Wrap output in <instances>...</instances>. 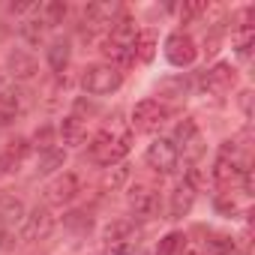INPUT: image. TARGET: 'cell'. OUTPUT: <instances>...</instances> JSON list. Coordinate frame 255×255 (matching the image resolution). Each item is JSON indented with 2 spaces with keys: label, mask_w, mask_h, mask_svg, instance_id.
Here are the masks:
<instances>
[{
  "label": "cell",
  "mask_w": 255,
  "mask_h": 255,
  "mask_svg": "<svg viewBox=\"0 0 255 255\" xmlns=\"http://www.w3.org/2000/svg\"><path fill=\"white\" fill-rule=\"evenodd\" d=\"M129 150H132V132L129 129L117 132V129H108V126H105V129H99L90 138V144H87V156L96 165H102V168L120 165L126 156H129Z\"/></svg>",
  "instance_id": "6da1fadb"
},
{
  "label": "cell",
  "mask_w": 255,
  "mask_h": 255,
  "mask_svg": "<svg viewBox=\"0 0 255 255\" xmlns=\"http://www.w3.org/2000/svg\"><path fill=\"white\" fill-rule=\"evenodd\" d=\"M120 84H123V72L114 69L111 63H90V66H84V72H81V87H84V93H87V96H96V99L117 93Z\"/></svg>",
  "instance_id": "7a4b0ae2"
},
{
  "label": "cell",
  "mask_w": 255,
  "mask_h": 255,
  "mask_svg": "<svg viewBox=\"0 0 255 255\" xmlns=\"http://www.w3.org/2000/svg\"><path fill=\"white\" fill-rule=\"evenodd\" d=\"M168 120H171V108H168L165 102H159V99H141V102H135L129 123H132L135 132L156 135Z\"/></svg>",
  "instance_id": "3957f363"
},
{
  "label": "cell",
  "mask_w": 255,
  "mask_h": 255,
  "mask_svg": "<svg viewBox=\"0 0 255 255\" xmlns=\"http://www.w3.org/2000/svg\"><path fill=\"white\" fill-rule=\"evenodd\" d=\"M126 204H129V210L138 216V219H153L162 207V198H159V189L153 183H132L129 189H126Z\"/></svg>",
  "instance_id": "277c9868"
},
{
  "label": "cell",
  "mask_w": 255,
  "mask_h": 255,
  "mask_svg": "<svg viewBox=\"0 0 255 255\" xmlns=\"http://www.w3.org/2000/svg\"><path fill=\"white\" fill-rule=\"evenodd\" d=\"M165 60L177 69H186L198 60V42L186 30H174L165 36Z\"/></svg>",
  "instance_id": "5b68a950"
},
{
  "label": "cell",
  "mask_w": 255,
  "mask_h": 255,
  "mask_svg": "<svg viewBox=\"0 0 255 255\" xmlns=\"http://www.w3.org/2000/svg\"><path fill=\"white\" fill-rule=\"evenodd\" d=\"M144 162H147L156 174H171V171H177V165H180V153H177V147L171 144V138H153V141L147 144V150H144Z\"/></svg>",
  "instance_id": "8992f818"
},
{
  "label": "cell",
  "mask_w": 255,
  "mask_h": 255,
  "mask_svg": "<svg viewBox=\"0 0 255 255\" xmlns=\"http://www.w3.org/2000/svg\"><path fill=\"white\" fill-rule=\"evenodd\" d=\"M54 231V213L48 210V204H36L27 210L24 222H21V240L24 243H39Z\"/></svg>",
  "instance_id": "52a82bcc"
},
{
  "label": "cell",
  "mask_w": 255,
  "mask_h": 255,
  "mask_svg": "<svg viewBox=\"0 0 255 255\" xmlns=\"http://www.w3.org/2000/svg\"><path fill=\"white\" fill-rule=\"evenodd\" d=\"M78 195H81V177L75 171H60L45 186V201L54 204V207H63V204L75 201Z\"/></svg>",
  "instance_id": "ba28073f"
},
{
  "label": "cell",
  "mask_w": 255,
  "mask_h": 255,
  "mask_svg": "<svg viewBox=\"0 0 255 255\" xmlns=\"http://www.w3.org/2000/svg\"><path fill=\"white\" fill-rule=\"evenodd\" d=\"M234 84H237V69H234L231 63H225V60L213 63L210 69H204V72L198 75V87H201L204 93H210V96H219V93L231 90Z\"/></svg>",
  "instance_id": "9c48e42d"
},
{
  "label": "cell",
  "mask_w": 255,
  "mask_h": 255,
  "mask_svg": "<svg viewBox=\"0 0 255 255\" xmlns=\"http://www.w3.org/2000/svg\"><path fill=\"white\" fill-rule=\"evenodd\" d=\"M3 72L15 81H33L39 75V60L24 48H12L3 60Z\"/></svg>",
  "instance_id": "30bf717a"
},
{
  "label": "cell",
  "mask_w": 255,
  "mask_h": 255,
  "mask_svg": "<svg viewBox=\"0 0 255 255\" xmlns=\"http://www.w3.org/2000/svg\"><path fill=\"white\" fill-rule=\"evenodd\" d=\"M24 216H27V204H24L21 195H15L12 189L0 192V225H6V228L21 225Z\"/></svg>",
  "instance_id": "8fae6325"
},
{
  "label": "cell",
  "mask_w": 255,
  "mask_h": 255,
  "mask_svg": "<svg viewBox=\"0 0 255 255\" xmlns=\"http://www.w3.org/2000/svg\"><path fill=\"white\" fill-rule=\"evenodd\" d=\"M195 189L186 183V180H180L174 189H171V195H168V219H183V216H189V210L195 207Z\"/></svg>",
  "instance_id": "7c38bea8"
},
{
  "label": "cell",
  "mask_w": 255,
  "mask_h": 255,
  "mask_svg": "<svg viewBox=\"0 0 255 255\" xmlns=\"http://www.w3.org/2000/svg\"><path fill=\"white\" fill-rule=\"evenodd\" d=\"M57 138L63 141V150H66V147H81L84 138H87V126H84V120L66 114V117L60 120V126H57Z\"/></svg>",
  "instance_id": "4fadbf2b"
},
{
  "label": "cell",
  "mask_w": 255,
  "mask_h": 255,
  "mask_svg": "<svg viewBox=\"0 0 255 255\" xmlns=\"http://www.w3.org/2000/svg\"><path fill=\"white\" fill-rule=\"evenodd\" d=\"M189 90H192V81H189V78H183V75H168V78H162V81L156 84L159 102H162V99L180 102V99H186V96H189Z\"/></svg>",
  "instance_id": "5bb4252c"
},
{
  "label": "cell",
  "mask_w": 255,
  "mask_h": 255,
  "mask_svg": "<svg viewBox=\"0 0 255 255\" xmlns=\"http://www.w3.org/2000/svg\"><path fill=\"white\" fill-rule=\"evenodd\" d=\"M198 138H201V129H198L195 117H180V120L174 123V129H171V144L177 147V153H180L183 147H189L192 141H198Z\"/></svg>",
  "instance_id": "9a60e30c"
},
{
  "label": "cell",
  "mask_w": 255,
  "mask_h": 255,
  "mask_svg": "<svg viewBox=\"0 0 255 255\" xmlns=\"http://www.w3.org/2000/svg\"><path fill=\"white\" fill-rule=\"evenodd\" d=\"M69 57H72V45H69V39H54V42L48 45V51H45L48 69H51L54 75H63V72L69 69Z\"/></svg>",
  "instance_id": "2e32d148"
},
{
  "label": "cell",
  "mask_w": 255,
  "mask_h": 255,
  "mask_svg": "<svg viewBox=\"0 0 255 255\" xmlns=\"http://www.w3.org/2000/svg\"><path fill=\"white\" fill-rule=\"evenodd\" d=\"M33 12H36V18L42 21V27L48 30V27H60V24L66 21V15H69V6L63 3V0H48V3L36 6Z\"/></svg>",
  "instance_id": "e0dca14e"
},
{
  "label": "cell",
  "mask_w": 255,
  "mask_h": 255,
  "mask_svg": "<svg viewBox=\"0 0 255 255\" xmlns=\"http://www.w3.org/2000/svg\"><path fill=\"white\" fill-rule=\"evenodd\" d=\"M105 243H123V240H135V222L132 219H111L102 228Z\"/></svg>",
  "instance_id": "ac0fdd59"
},
{
  "label": "cell",
  "mask_w": 255,
  "mask_h": 255,
  "mask_svg": "<svg viewBox=\"0 0 255 255\" xmlns=\"http://www.w3.org/2000/svg\"><path fill=\"white\" fill-rule=\"evenodd\" d=\"M63 165H66V150H63V147H51V150L39 153V159H36V174H42V177L60 174Z\"/></svg>",
  "instance_id": "d6986e66"
},
{
  "label": "cell",
  "mask_w": 255,
  "mask_h": 255,
  "mask_svg": "<svg viewBox=\"0 0 255 255\" xmlns=\"http://www.w3.org/2000/svg\"><path fill=\"white\" fill-rule=\"evenodd\" d=\"M156 45H159V39H156L153 30H138V36H135V48H132L135 60L150 63V60L156 57Z\"/></svg>",
  "instance_id": "ffe728a7"
},
{
  "label": "cell",
  "mask_w": 255,
  "mask_h": 255,
  "mask_svg": "<svg viewBox=\"0 0 255 255\" xmlns=\"http://www.w3.org/2000/svg\"><path fill=\"white\" fill-rule=\"evenodd\" d=\"M18 36H21L27 45H42V39H45V27H42V21H39L36 15H27V18L18 21Z\"/></svg>",
  "instance_id": "44dd1931"
},
{
  "label": "cell",
  "mask_w": 255,
  "mask_h": 255,
  "mask_svg": "<svg viewBox=\"0 0 255 255\" xmlns=\"http://www.w3.org/2000/svg\"><path fill=\"white\" fill-rule=\"evenodd\" d=\"M30 147H33V150H39V153H45V150L57 147V129H54V126H48V123L36 126V132L30 135Z\"/></svg>",
  "instance_id": "7402d4cb"
},
{
  "label": "cell",
  "mask_w": 255,
  "mask_h": 255,
  "mask_svg": "<svg viewBox=\"0 0 255 255\" xmlns=\"http://www.w3.org/2000/svg\"><path fill=\"white\" fill-rule=\"evenodd\" d=\"M0 153L9 156V159L21 168V165H24V159L33 153V147H30V138H12V141H6V147L0 150Z\"/></svg>",
  "instance_id": "603a6c76"
},
{
  "label": "cell",
  "mask_w": 255,
  "mask_h": 255,
  "mask_svg": "<svg viewBox=\"0 0 255 255\" xmlns=\"http://www.w3.org/2000/svg\"><path fill=\"white\" fill-rule=\"evenodd\" d=\"M207 249L213 255H237V243L231 234H222V231H213L207 234Z\"/></svg>",
  "instance_id": "cb8c5ba5"
},
{
  "label": "cell",
  "mask_w": 255,
  "mask_h": 255,
  "mask_svg": "<svg viewBox=\"0 0 255 255\" xmlns=\"http://www.w3.org/2000/svg\"><path fill=\"white\" fill-rule=\"evenodd\" d=\"M183 246H186V234H183V231H168L165 237H159L156 255H177Z\"/></svg>",
  "instance_id": "d4e9b609"
},
{
  "label": "cell",
  "mask_w": 255,
  "mask_h": 255,
  "mask_svg": "<svg viewBox=\"0 0 255 255\" xmlns=\"http://www.w3.org/2000/svg\"><path fill=\"white\" fill-rule=\"evenodd\" d=\"M63 225L72 228V231H78V234H87L93 228V219H90L87 210H69V213H63Z\"/></svg>",
  "instance_id": "484cf974"
},
{
  "label": "cell",
  "mask_w": 255,
  "mask_h": 255,
  "mask_svg": "<svg viewBox=\"0 0 255 255\" xmlns=\"http://www.w3.org/2000/svg\"><path fill=\"white\" fill-rule=\"evenodd\" d=\"M18 114H21V108H18L15 96H12V90H3V93H0V126L12 123Z\"/></svg>",
  "instance_id": "4316f807"
},
{
  "label": "cell",
  "mask_w": 255,
  "mask_h": 255,
  "mask_svg": "<svg viewBox=\"0 0 255 255\" xmlns=\"http://www.w3.org/2000/svg\"><path fill=\"white\" fill-rule=\"evenodd\" d=\"M207 3L204 0H189V3H183L180 6V24H192V21H198L201 15H207Z\"/></svg>",
  "instance_id": "83f0119b"
},
{
  "label": "cell",
  "mask_w": 255,
  "mask_h": 255,
  "mask_svg": "<svg viewBox=\"0 0 255 255\" xmlns=\"http://www.w3.org/2000/svg\"><path fill=\"white\" fill-rule=\"evenodd\" d=\"M252 42H255V30H231V45L240 57H249Z\"/></svg>",
  "instance_id": "f1b7e54d"
},
{
  "label": "cell",
  "mask_w": 255,
  "mask_h": 255,
  "mask_svg": "<svg viewBox=\"0 0 255 255\" xmlns=\"http://www.w3.org/2000/svg\"><path fill=\"white\" fill-rule=\"evenodd\" d=\"M126 180H129V165H126V162H120V165H114V168H111V171L105 174V180H102V186L114 192V189H120V186H123Z\"/></svg>",
  "instance_id": "f546056e"
},
{
  "label": "cell",
  "mask_w": 255,
  "mask_h": 255,
  "mask_svg": "<svg viewBox=\"0 0 255 255\" xmlns=\"http://www.w3.org/2000/svg\"><path fill=\"white\" fill-rule=\"evenodd\" d=\"M201 51L207 54V57H213L216 51H219V45H222V33H216V30H204V39H201Z\"/></svg>",
  "instance_id": "4dcf8cb0"
},
{
  "label": "cell",
  "mask_w": 255,
  "mask_h": 255,
  "mask_svg": "<svg viewBox=\"0 0 255 255\" xmlns=\"http://www.w3.org/2000/svg\"><path fill=\"white\" fill-rule=\"evenodd\" d=\"M84 114L90 117V114H96V105L90 102V99H84V96H78L75 99V105H72V117H78V120H84Z\"/></svg>",
  "instance_id": "1f68e13d"
},
{
  "label": "cell",
  "mask_w": 255,
  "mask_h": 255,
  "mask_svg": "<svg viewBox=\"0 0 255 255\" xmlns=\"http://www.w3.org/2000/svg\"><path fill=\"white\" fill-rule=\"evenodd\" d=\"M135 240H123V243H105V255H132Z\"/></svg>",
  "instance_id": "d6a6232c"
},
{
  "label": "cell",
  "mask_w": 255,
  "mask_h": 255,
  "mask_svg": "<svg viewBox=\"0 0 255 255\" xmlns=\"http://www.w3.org/2000/svg\"><path fill=\"white\" fill-rule=\"evenodd\" d=\"M237 105H240L243 117L249 120V117H252V90H240V96H237Z\"/></svg>",
  "instance_id": "836d02e7"
},
{
  "label": "cell",
  "mask_w": 255,
  "mask_h": 255,
  "mask_svg": "<svg viewBox=\"0 0 255 255\" xmlns=\"http://www.w3.org/2000/svg\"><path fill=\"white\" fill-rule=\"evenodd\" d=\"M216 210H219V213H228V216H231V213H234V201H231L228 195H216Z\"/></svg>",
  "instance_id": "e575fe53"
},
{
  "label": "cell",
  "mask_w": 255,
  "mask_h": 255,
  "mask_svg": "<svg viewBox=\"0 0 255 255\" xmlns=\"http://www.w3.org/2000/svg\"><path fill=\"white\" fill-rule=\"evenodd\" d=\"M12 171H18V165H15L9 156L0 153V177H6V174H12Z\"/></svg>",
  "instance_id": "d590c367"
},
{
  "label": "cell",
  "mask_w": 255,
  "mask_h": 255,
  "mask_svg": "<svg viewBox=\"0 0 255 255\" xmlns=\"http://www.w3.org/2000/svg\"><path fill=\"white\" fill-rule=\"evenodd\" d=\"M36 6L30 3V0H27V3H9V15H27V12H33Z\"/></svg>",
  "instance_id": "8d00e7d4"
},
{
  "label": "cell",
  "mask_w": 255,
  "mask_h": 255,
  "mask_svg": "<svg viewBox=\"0 0 255 255\" xmlns=\"http://www.w3.org/2000/svg\"><path fill=\"white\" fill-rule=\"evenodd\" d=\"M0 249H12V234L6 225H0Z\"/></svg>",
  "instance_id": "74e56055"
},
{
  "label": "cell",
  "mask_w": 255,
  "mask_h": 255,
  "mask_svg": "<svg viewBox=\"0 0 255 255\" xmlns=\"http://www.w3.org/2000/svg\"><path fill=\"white\" fill-rule=\"evenodd\" d=\"M6 81H9V75H6L3 69H0V93H3V87H6Z\"/></svg>",
  "instance_id": "f35d334b"
}]
</instances>
